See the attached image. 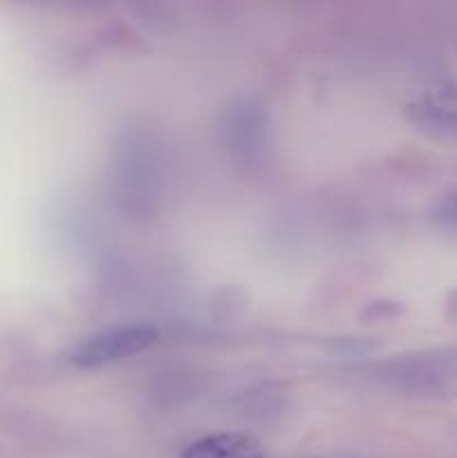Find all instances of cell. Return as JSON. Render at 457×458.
Returning a JSON list of instances; mask_svg holds the SVG:
<instances>
[{"label":"cell","instance_id":"3957f363","mask_svg":"<svg viewBox=\"0 0 457 458\" xmlns=\"http://www.w3.org/2000/svg\"><path fill=\"white\" fill-rule=\"evenodd\" d=\"M182 458H269L254 437L237 432L211 434L184 447Z\"/></svg>","mask_w":457,"mask_h":458},{"label":"cell","instance_id":"6da1fadb","mask_svg":"<svg viewBox=\"0 0 457 458\" xmlns=\"http://www.w3.org/2000/svg\"><path fill=\"white\" fill-rule=\"evenodd\" d=\"M388 378L415 396H457V347L403 356L390 367Z\"/></svg>","mask_w":457,"mask_h":458},{"label":"cell","instance_id":"7a4b0ae2","mask_svg":"<svg viewBox=\"0 0 457 458\" xmlns=\"http://www.w3.org/2000/svg\"><path fill=\"white\" fill-rule=\"evenodd\" d=\"M160 340V331L151 325H125L99 331L90 338L81 340L70 353L72 365L81 369H97V367L115 365L143 353Z\"/></svg>","mask_w":457,"mask_h":458},{"label":"cell","instance_id":"277c9868","mask_svg":"<svg viewBox=\"0 0 457 458\" xmlns=\"http://www.w3.org/2000/svg\"><path fill=\"white\" fill-rule=\"evenodd\" d=\"M415 121L437 137H457V92H437L415 106Z\"/></svg>","mask_w":457,"mask_h":458},{"label":"cell","instance_id":"5b68a950","mask_svg":"<svg viewBox=\"0 0 457 458\" xmlns=\"http://www.w3.org/2000/svg\"><path fill=\"white\" fill-rule=\"evenodd\" d=\"M433 219L444 231L457 233V191L448 192L446 197L439 199V204L435 206Z\"/></svg>","mask_w":457,"mask_h":458}]
</instances>
